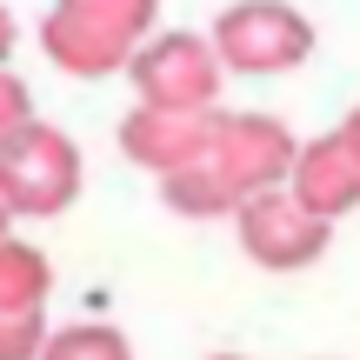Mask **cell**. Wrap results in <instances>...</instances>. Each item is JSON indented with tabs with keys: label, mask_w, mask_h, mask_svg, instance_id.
Listing matches in <instances>:
<instances>
[{
	"label": "cell",
	"mask_w": 360,
	"mask_h": 360,
	"mask_svg": "<svg viewBox=\"0 0 360 360\" xmlns=\"http://www.w3.org/2000/svg\"><path fill=\"white\" fill-rule=\"evenodd\" d=\"M287 193H294L307 214H321V220H347L360 207V154L334 127L314 134V141H300L294 167H287Z\"/></svg>",
	"instance_id": "8"
},
{
	"label": "cell",
	"mask_w": 360,
	"mask_h": 360,
	"mask_svg": "<svg viewBox=\"0 0 360 360\" xmlns=\"http://www.w3.org/2000/svg\"><path fill=\"white\" fill-rule=\"evenodd\" d=\"M27 120H40V114H34V87H27V80L13 74V60H7V67H0V141L20 134Z\"/></svg>",
	"instance_id": "12"
},
{
	"label": "cell",
	"mask_w": 360,
	"mask_h": 360,
	"mask_svg": "<svg viewBox=\"0 0 360 360\" xmlns=\"http://www.w3.org/2000/svg\"><path fill=\"white\" fill-rule=\"evenodd\" d=\"M47 334V307H0V360H40Z\"/></svg>",
	"instance_id": "11"
},
{
	"label": "cell",
	"mask_w": 360,
	"mask_h": 360,
	"mask_svg": "<svg viewBox=\"0 0 360 360\" xmlns=\"http://www.w3.org/2000/svg\"><path fill=\"white\" fill-rule=\"evenodd\" d=\"M13 40H20V27H13V13H7V0H0V67L13 60Z\"/></svg>",
	"instance_id": "13"
},
{
	"label": "cell",
	"mask_w": 360,
	"mask_h": 360,
	"mask_svg": "<svg viewBox=\"0 0 360 360\" xmlns=\"http://www.w3.org/2000/svg\"><path fill=\"white\" fill-rule=\"evenodd\" d=\"M160 34V0H53L40 13V53L67 80L127 74L141 40Z\"/></svg>",
	"instance_id": "2"
},
{
	"label": "cell",
	"mask_w": 360,
	"mask_h": 360,
	"mask_svg": "<svg viewBox=\"0 0 360 360\" xmlns=\"http://www.w3.org/2000/svg\"><path fill=\"white\" fill-rule=\"evenodd\" d=\"M207 134H214V114H167V107H127V120H120V154L134 160L141 174L167 180L180 167H193V160L207 154Z\"/></svg>",
	"instance_id": "7"
},
{
	"label": "cell",
	"mask_w": 360,
	"mask_h": 360,
	"mask_svg": "<svg viewBox=\"0 0 360 360\" xmlns=\"http://www.w3.org/2000/svg\"><path fill=\"white\" fill-rule=\"evenodd\" d=\"M220 80H227V67H220L214 40L193 34V27H160L127 60L134 101L167 107V114H220Z\"/></svg>",
	"instance_id": "5"
},
{
	"label": "cell",
	"mask_w": 360,
	"mask_h": 360,
	"mask_svg": "<svg viewBox=\"0 0 360 360\" xmlns=\"http://www.w3.org/2000/svg\"><path fill=\"white\" fill-rule=\"evenodd\" d=\"M40 360H134V340L114 321H74V327H53L47 334Z\"/></svg>",
	"instance_id": "10"
},
{
	"label": "cell",
	"mask_w": 360,
	"mask_h": 360,
	"mask_svg": "<svg viewBox=\"0 0 360 360\" xmlns=\"http://www.w3.org/2000/svg\"><path fill=\"white\" fill-rule=\"evenodd\" d=\"M233 240H240V254L254 260L260 274H307L314 260L327 254V240H334V220L307 214L287 187H267V193H254V200H240Z\"/></svg>",
	"instance_id": "6"
},
{
	"label": "cell",
	"mask_w": 360,
	"mask_h": 360,
	"mask_svg": "<svg viewBox=\"0 0 360 360\" xmlns=\"http://www.w3.org/2000/svg\"><path fill=\"white\" fill-rule=\"evenodd\" d=\"M7 233H13V207L0 200V240H7Z\"/></svg>",
	"instance_id": "15"
},
{
	"label": "cell",
	"mask_w": 360,
	"mask_h": 360,
	"mask_svg": "<svg viewBox=\"0 0 360 360\" xmlns=\"http://www.w3.org/2000/svg\"><path fill=\"white\" fill-rule=\"evenodd\" d=\"M207 360H247V354H207Z\"/></svg>",
	"instance_id": "16"
},
{
	"label": "cell",
	"mask_w": 360,
	"mask_h": 360,
	"mask_svg": "<svg viewBox=\"0 0 360 360\" xmlns=\"http://www.w3.org/2000/svg\"><path fill=\"white\" fill-rule=\"evenodd\" d=\"M220 67L247 80H274V74H294V67L314 60L321 47V27L294 7V0H233V7L214 13L207 27Z\"/></svg>",
	"instance_id": "4"
},
{
	"label": "cell",
	"mask_w": 360,
	"mask_h": 360,
	"mask_svg": "<svg viewBox=\"0 0 360 360\" xmlns=\"http://www.w3.org/2000/svg\"><path fill=\"white\" fill-rule=\"evenodd\" d=\"M87 187V160L80 141L53 120H27L20 134L0 141V200L13 220H60Z\"/></svg>",
	"instance_id": "3"
},
{
	"label": "cell",
	"mask_w": 360,
	"mask_h": 360,
	"mask_svg": "<svg viewBox=\"0 0 360 360\" xmlns=\"http://www.w3.org/2000/svg\"><path fill=\"white\" fill-rule=\"evenodd\" d=\"M300 154V134L281 114H254V107H220L214 134H207V154L193 167H180L160 187V207L180 220H233L240 200L267 187H287V167Z\"/></svg>",
	"instance_id": "1"
},
{
	"label": "cell",
	"mask_w": 360,
	"mask_h": 360,
	"mask_svg": "<svg viewBox=\"0 0 360 360\" xmlns=\"http://www.w3.org/2000/svg\"><path fill=\"white\" fill-rule=\"evenodd\" d=\"M334 134H340V141H347V147H354V154H360V107H347V120H340V127H334Z\"/></svg>",
	"instance_id": "14"
},
{
	"label": "cell",
	"mask_w": 360,
	"mask_h": 360,
	"mask_svg": "<svg viewBox=\"0 0 360 360\" xmlns=\"http://www.w3.org/2000/svg\"><path fill=\"white\" fill-rule=\"evenodd\" d=\"M47 294H53V260L34 240L7 233L0 240V307H47Z\"/></svg>",
	"instance_id": "9"
}]
</instances>
